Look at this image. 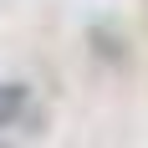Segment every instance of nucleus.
Returning a JSON list of instances; mask_svg holds the SVG:
<instances>
[{
	"label": "nucleus",
	"mask_w": 148,
	"mask_h": 148,
	"mask_svg": "<svg viewBox=\"0 0 148 148\" xmlns=\"http://www.w3.org/2000/svg\"><path fill=\"white\" fill-rule=\"evenodd\" d=\"M21 107H26V87H21V82H5V87H0V123H10Z\"/></svg>",
	"instance_id": "f257e3e1"
}]
</instances>
